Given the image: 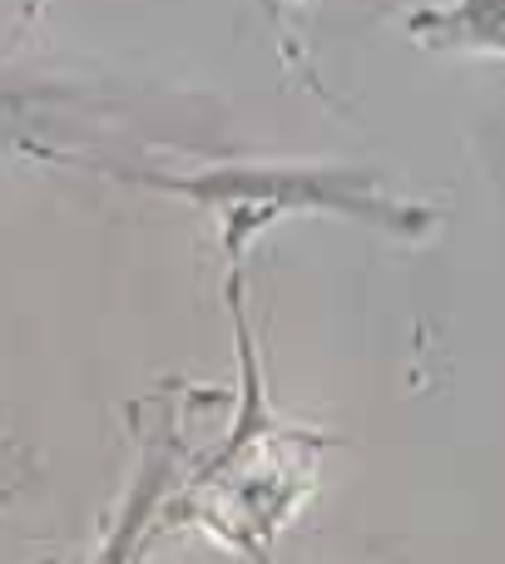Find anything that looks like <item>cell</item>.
Listing matches in <instances>:
<instances>
[{
	"instance_id": "cell-4",
	"label": "cell",
	"mask_w": 505,
	"mask_h": 564,
	"mask_svg": "<svg viewBox=\"0 0 505 564\" xmlns=\"http://www.w3.org/2000/svg\"><path fill=\"white\" fill-rule=\"evenodd\" d=\"M248 560H253V564H272L268 555H262V550H253V555H248Z\"/></svg>"
},
{
	"instance_id": "cell-2",
	"label": "cell",
	"mask_w": 505,
	"mask_h": 564,
	"mask_svg": "<svg viewBox=\"0 0 505 564\" xmlns=\"http://www.w3.org/2000/svg\"><path fill=\"white\" fill-rule=\"evenodd\" d=\"M407 35L427 50H481L505 55V0H456V6H417Z\"/></svg>"
},
{
	"instance_id": "cell-1",
	"label": "cell",
	"mask_w": 505,
	"mask_h": 564,
	"mask_svg": "<svg viewBox=\"0 0 505 564\" xmlns=\"http://www.w3.org/2000/svg\"><path fill=\"white\" fill-rule=\"evenodd\" d=\"M129 178L224 214L218 224H224L228 268H238V258L248 253L253 238L268 224H278L282 214H337L397 238H417L437 224L431 208L397 198L377 174L342 164H218V169H198V174H129Z\"/></svg>"
},
{
	"instance_id": "cell-3",
	"label": "cell",
	"mask_w": 505,
	"mask_h": 564,
	"mask_svg": "<svg viewBox=\"0 0 505 564\" xmlns=\"http://www.w3.org/2000/svg\"><path fill=\"white\" fill-rule=\"evenodd\" d=\"M169 470H174V456H169V451H149V456L139 460V476H135V486H129L125 506H119L115 530L105 535V545L95 550L89 564H139L144 530H149V520H154L159 500H164V490H169Z\"/></svg>"
}]
</instances>
